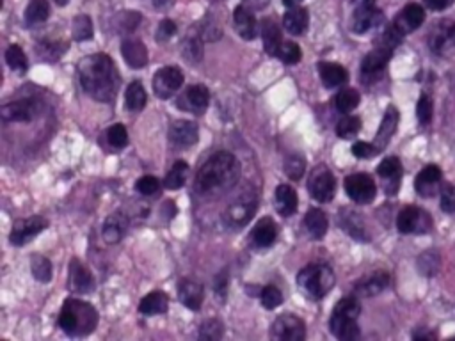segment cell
I'll use <instances>...</instances> for the list:
<instances>
[{
    "instance_id": "obj_28",
    "label": "cell",
    "mask_w": 455,
    "mask_h": 341,
    "mask_svg": "<svg viewBox=\"0 0 455 341\" xmlns=\"http://www.w3.org/2000/svg\"><path fill=\"white\" fill-rule=\"evenodd\" d=\"M338 223H340V226L344 228L350 237L356 238V240H361V242H367V240H369L363 219L357 215V212H353L350 208H344V210H340V214H338Z\"/></svg>"
},
{
    "instance_id": "obj_48",
    "label": "cell",
    "mask_w": 455,
    "mask_h": 341,
    "mask_svg": "<svg viewBox=\"0 0 455 341\" xmlns=\"http://www.w3.org/2000/svg\"><path fill=\"white\" fill-rule=\"evenodd\" d=\"M306 170V160L301 155H288L285 160V173L290 180H301Z\"/></svg>"
},
{
    "instance_id": "obj_30",
    "label": "cell",
    "mask_w": 455,
    "mask_h": 341,
    "mask_svg": "<svg viewBox=\"0 0 455 341\" xmlns=\"http://www.w3.org/2000/svg\"><path fill=\"white\" fill-rule=\"evenodd\" d=\"M318 73H321L324 86L329 89L340 88L348 79L347 70L337 63H318Z\"/></svg>"
},
{
    "instance_id": "obj_21",
    "label": "cell",
    "mask_w": 455,
    "mask_h": 341,
    "mask_svg": "<svg viewBox=\"0 0 455 341\" xmlns=\"http://www.w3.org/2000/svg\"><path fill=\"white\" fill-rule=\"evenodd\" d=\"M425 22V9L419 4H408L402 11L399 13L396 20L393 22V25L396 27V31L402 32V34H409V32L416 31L419 25Z\"/></svg>"
},
{
    "instance_id": "obj_7",
    "label": "cell",
    "mask_w": 455,
    "mask_h": 341,
    "mask_svg": "<svg viewBox=\"0 0 455 341\" xmlns=\"http://www.w3.org/2000/svg\"><path fill=\"white\" fill-rule=\"evenodd\" d=\"M308 191L318 203H329L337 192V180L327 166H317L308 180Z\"/></svg>"
},
{
    "instance_id": "obj_23",
    "label": "cell",
    "mask_w": 455,
    "mask_h": 341,
    "mask_svg": "<svg viewBox=\"0 0 455 341\" xmlns=\"http://www.w3.org/2000/svg\"><path fill=\"white\" fill-rule=\"evenodd\" d=\"M388 285L390 276L386 272H373V274L360 279L354 286V292L360 297H376V295L383 294L384 290L388 288Z\"/></svg>"
},
{
    "instance_id": "obj_53",
    "label": "cell",
    "mask_w": 455,
    "mask_h": 341,
    "mask_svg": "<svg viewBox=\"0 0 455 341\" xmlns=\"http://www.w3.org/2000/svg\"><path fill=\"white\" fill-rule=\"evenodd\" d=\"M159 187H160L159 180L155 178V176L148 175L137 180V183H135V191L143 196H153L155 192L159 191Z\"/></svg>"
},
{
    "instance_id": "obj_49",
    "label": "cell",
    "mask_w": 455,
    "mask_h": 341,
    "mask_svg": "<svg viewBox=\"0 0 455 341\" xmlns=\"http://www.w3.org/2000/svg\"><path fill=\"white\" fill-rule=\"evenodd\" d=\"M277 57L283 61L285 64H297L302 57V50L299 48V45H295L293 41H283Z\"/></svg>"
},
{
    "instance_id": "obj_40",
    "label": "cell",
    "mask_w": 455,
    "mask_h": 341,
    "mask_svg": "<svg viewBox=\"0 0 455 341\" xmlns=\"http://www.w3.org/2000/svg\"><path fill=\"white\" fill-rule=\"evenodd\" d=\"M360 100L361 96L356 89H344V91H340L337 95L334 104H337L338 111L344 112V114H348V112H353L354 109L360 105Z\"/></svg>"
},
{
    "instance_id": "obj_29",
    "label": "cell",
    "mask_w": 455,
    "mask_h": 341,
    "mask_svg": "<svg viewBox=\"0 0 455 341\" xmlns=\"http://www.w3.org/2000/svg\"><path fill=\"white\" fill-rule=\"evenodd\" d=\"M396 125H399V112H396L395 107H390L384 114L383 123H380L379 132L376 135V141H373V146L377 148V151H383L384 148L388 146L390 139H392L393 135L396 132Z\"/></svg>"
},
{
    "instance_id": "obj_42",
    "label": "cell",
    "mask_w": 455,
    "mask_h": 341,
    "mask_svg": "<svg viewBox=\"0 0 455 341\" xmlns=\"http://www.w3.org/2000/svg\"><path fill=\"white\" fill-rule=\"evenodd\" d=\"M360 130L361 119L357 116H347V118L340 119L337 125V135L341 139H350V137L360 134Z\"/></svg>"
},
{
    "instance_id": "obj_52",
    "label": "cell",
    "mask_w": 455,
    "mask_h": 341,
    "mask_svg": "<svg viewBox=\"0 0 455 341\" xmlns=\"http://www.w3.org/2000/svg\"><path fill=\"white\" fill-rule=\"evenodd\" d=\"M432 114H434V107H432V100L429 95H422L416 105V116H418L419 125H429L432 121Z\"/></svg>"
},
{
    "instance_id": "obj_58",
    "label": "cell",
    "mask_w": 455,
    "mask_h": 341,
    "mask_svg": "<svg viewBox=\"0 0 455 341\" xmlns=\"http://www.w3.org/2000/svg\"><path fill=\"white\" fill-rule=\"evenodd\" d=\"M40 47L43 48V52H40V54L45 57V59H59L61 54L66 50V48H61L59 50V48H57L59 45H50V43H41ZM43 57H41V59H43Z\"/></svg>"
},
{
    "instance_id": "obj_36",
    "label": "cell",
    "mask_w": 455,
    "mask_h": 341,
    "mask_svg": "<svg viewBox=\"0 0 455 341\" xmlns=\"http://www.w3.org/2000/svg\"><path fill=\"white\" fill-rule=\"evenodd\" d=\"M304 226L313 238H318V240H321V238H324L325 233H327V217H325V214L321 208H311V210H308V214H306L304 217Z\"/></svg>"
},
{
    "instance_id": "obj_55",
    "label": "cell",
    "mask_w": 455,
    "mask_h": 341,
    "mask_svg": "<svg viewBox=\"0 0 455 341\" xmlns=\"http://www.w3.org/2000/svg\"><path fill=\"white\" fill-rule=\"evenodd\" d=\"M353 153L357 159H372L379 151H377V148L373 146V144L364 143V141H357V143L353 144Z\"/></svg>"
},
{
    "instance_id": "obj_25",
    "label": "cell",
    "mask_w": 455,
    "mask_h": 341,
    "mask_svg": "<svg viewBox=\"0 0 455 341\" xmlns=\"http://www.w3.org/2000/svg\"><path fill=\"white\" fill-rule=\"evenodd\" d=\"M277 237V226L270 217L260 219L256 223V226L253 228L249 235V240L254 247H260V249H265V247H270L274 242H276Z\"/></svg>"
},
{
    "instance_id": "obj_47",
    "label": "cell",
    "mask_w": 455,
    "mask_h": 341,
    "mask_svg": "<svg viewBox=\"0 0 455 341\" xmlns=\"http://www.w3.org/2000/svg\"><path fill=\"white\" fill-rule=\"evenodd\" d=\"M222 334H224V327H222V322L217 320V318H210L199 327L198 336L201 340H210V341H217L221 340Z\"/></svg>"
},
{
    "instance_id": "obj_60",
    "label": "cell",
    "mask_w": 455,
    "mask_h": 341,
    "mask_svg": "<svg viewBox=\"0 0 455 341\" xmlns=\"http://www.w3.org/2000/svg\"><path fill=\"white\" fill-rule=\"evenodd\" d=\"M301 2H302V0H283V4H285L288 9L295 8V6H299Z\"/></svg>"
},
{
    "instance_id": "obj_45",
    "label": "cell",
    "mask_w": 455,
    "mask_h": 341,
    "mask_svg": "<svg viewBox=\"0 0 455 341\" xmlns=\"http://www.w3.org/2000/svg\"><path fill=\"white\" fill-rule=\"evenodd\" d=\"M73 40L75 41H86L93 38V22L89 16L80 15L73 20Z\"/></svg>"
},
{
    "instance_id": "obj_20",
    "label": "cell",
    "mask_w": 455,
    "mask_h": 341,
    "mask_svg": "<svg viewBox=\"0 0 455 341\" xmlns=\"http://www.w3.org/2000/svg\"><path fill=\"white\" fill-rule=\"evenodd\" d=\"M441 180H443V173H441L440 167L434 166V164H429L416 176V192L419 196H424V198H431V196L441 192Z\"/></svg>"
},
{
    "instance_id": "obj_37",
    "label": "cell",
    "mask_w": 455,
    "mask_h": 341,
    "mask_svg": "<svg viewBox=\"0 0 455 341\" xmlns=\"http://www.w3.org/2000/svg\"><path fill=\"white\" fill-rule=\"evenodd\" d=\"M148 96L146 91H144L143 84L141 82H132L127 88V93H125V107L130 112H141L144 107H146Z\"/></svg>"
},
{
    "instance_id": "obj_31",
    "label": "cell",
    "mask_w": 455,
    "mask_h": 341,
    "mask_svg": "<svg viewBox=\"0 0 455 341\" xmlns=\"http://www.w3.org/2000/svg\"><path fill=\"white\" fill-rule=\"evenodd\" d=\"M308 24H309L308 11H306L304 8H299V6L290 8L288 13L285 15V18H283L285 31L290 32L292 36H301V34H304L306 29H308Z\"/></svg>"
},
{
    "instance_id": "obj_14",
    "label": "cell",
    "mask_w": 455,
    "mask_h": 341,
    "mask_svg": "<svg viewBox=\"0 0 455 341\" xmlns=\"http://www.w3.org/2000/svg\"><path fill=\"white\" fill-rule=\"evenodd\" d=\"M199 139L198 125L194 121H187V119H178L171 123L169 127V143L178 150H187L192 148Z\"/></svg>"
},
{
    "instance_id": "obj_8",
    "label": "cell",
    "mask_w": 455,
    "mask_h": 341,
    "mask_svg": "<svg viewBox=\"0 0 455 341\" xmlns=\"http://www.w3.org/2000/svg\"><path fill=\"white\" fill-rule=\"evenodd\" d=\"M429 48L440 57H450L455 54V22L441 20L429 34Z\"/></svg>"
},
{
    "instance_id": "obj_61",
    "label": "cell",
    "mask_w": 455,
    "mask_h": 341,
    "mask_svg": "<svg viewBox=\"0 0 455 341\" xmlns=\"http://www.w3.org/2000/svg\"><path fill=\"white\" fill-rule=\"evenodd\" d=\"M56 4L57 6H66L68 4V0H56Z\"/></svg>"
},
{
    "instance_id": "obj_27",
    "label": "cell",
    "mask_w": 455,
    "mask_h": 341,
    "mask_svg": "<svg viewBox=\"0 0 455 341\" xmlns=\"http://www.w3.org/2000/svg\"><path fill=\"white\" fill-rule=\"evenodd\" d=\"M125 63L130 68H144L148 64V48L141 40H125L121 45Z\"/></svg>"
},
{
    "instance_id": "obj_54",
    "label": "cell",
    "mask_w": 455,
    "mask_h": 341,
    "mask_svg": "<svg viewBox=\"0 0 455 341\" xmlns=\"http://www.w3.org/2000/svg\"><path fill=\"white\" fill-rule=\"evenodd\" d=\"M441 210L447 214H455V185H443L441 187Z\"/></svg>"
},
{
    "instance_id": "obj_11",
    "label": "cell",
    "mask_w": 455,
    "mask_h": 341,
    "mask_svg": "<svg viewBox=\"0 0 455 341\" xmlns=\"http://www.w3.org/2000/svg\"><path fill=\"white\" fill-rule=\"evenodd\" d=\"M183 86V73L178 66H166L155 73L153 91L160 100H169Z\"/></svg>"
},
{
    "instance_id": "obj_17",
    "label": "cell",
    "mask_w": 455,
    "mask_h": 341,
    "mask_svg": "<svg viewBox=\"0 0 455 341\" xmlns=\"http://www.w3.org/2000/svg\"><path fill=\"white\" fill-rule=\"evenodd\" d=\"M393 57V48L384 47V45H379L376 47L370 54H367V57L361 63V77L364 79H373L379 73L384 72V68L388 66V63Z\"/></svg>"
},
{
    "instance_id": "obj_56",
    "label": "cell",
    "mask_w": 455,
    "mask_h": 341,
    "mask_svg": "<svg viewBox=\"0 0 455 341\" xmlns=\"http://www.w3.org/2000/svg\"><path fill=\"white\" fill-rule=\"evenodd\" d=\"M228 283H230V272L222 269L214 278V290L217 292V295L221 299H224L226 294H228Z\"/></svg>"
},
{
    "instance_id": "obj_34",
    "label": "cell",
    "mask_w": 455,
    "mask_h": 341,
    "mask_svg": "<svg viewBox=\"0 0 455 341\" xmlns=\"http://www.w3.org/2000/svg\"><path fill=\"white\" fill-rule=\"evenodd\" d=\"M167 295L164 292H151L143 301L139 302V313L144 317H155V315H164L167 311Z\"/></svg>"
},
{
    "instance_id": "obj_4",
    "label": "cell",
    "mask_w": 455,
    "mask_h": 341,
    "mask_svg": "<svg viewBox=\"0 0 455 341\" xmlns=\"http://www.w3.org/2000/svg\"><path fill=\"white\" fill-rule=\"evenodd\" d=\"M361 313V304L356 297H344L332 308L329 318V329L338 340L353 341L360 338L357 318Z\"/></svg>"
},
{
    "instance_id": "obj_43",
    "label": "cell",
    "mask_w": 455,
    "mask_h": 341,
    "mask_svg": "<svg viewBox=\"0 0 455 341\" xmlns=\"http://www.w3.org/2000/svg\"><path fill=\"white\" fill-rule=\"evenodd\" d=\"M6 61H8L9 68L15 70L18 73H25L27 72V57H25L24 50H22L18 45H11L8 48V52H6Z\"/></svg>"
},
{
    "instance_id": "obj_57",
    "label": "cell",
    "mask_w": 455,
    "mask_h": 341,
    "mask_svg": "<svg viewBox=\"0 0 455 341\" xmlns=\"http://www.w3.org/2000/svg\"><path fill=\"white\" fill-rule=\"evenodd\" d=\"M176 34V24H174L173 20H162L160 22L159 29H157V34H155V38L159 41H167L171 40V38Z\"/></svg>"
},
{
    "instance_id": "obj_41",
    "label": "cell",
    "mask_w": 455,
    "mask_h": 341,
    "mask_svg": "<svg viewBox=\"0 0 455 341\" xmlns=\"http://www.w3.org/2000/svg\"><path fill=\"white\" fill-rule=\"evenodd\" d=\"M31 270L32 276L40 283H48L52 279V263L50 260L41 256V254H34L31 258Z\"/></svg>"
},
{
    "instance_id": "obj_44",
    "label": "cell",
    "mask_w": 455,
    "mask_h": 341,
    "mask_svg": "<svg viewBox=\"0 0 455 341\" xmlns=\"http://www.w3.org/2000/svg\"><path fill=\"white\" fill-rule=\"evenodd\" d=\"M182 52L189 63H199L203 57V45L201 38L198 36H189L182 45Z\"/></svg>"
},
{
    "instance_id": "obj_3",
    "label": "cell",
    "mask_w": 455,
    "mask_h": 341,
    "mask_svg": "<svg viewBox=\"0 0 455 341\" xmlns=\"http://www.w3.org/2000/svg\"><path fill=\"white\" fill-rule=\"evenodd\" d=\"M98 326V313L95 306L79 299H66L61 308L59 327L73 338L89 336Z\"/></svg>"
},
{
    "instance_id": "obj_10",
    "label": "cell",
    "mask_w": 455,
    "mask_h": 341,
    "mask_svg": "<svg viewBox=\"0 0 455 341\" xmlns=\"http://www.w3.org/2000/svg\"><path fill=\"white\" fill-rule=\"evenodd\" d=\"M270 336L277 341H302L306 338V324L295 315H282L274 320Z\"/></svg>"
},
{
    "instance_id": "obj_15",
    "label": "cell",
    "mask_w": 455,
    "mask_h": 341,
    "mask_svg": "<svg viewBox=\"0 0 455 341\" xmlns=\"http://www.w3.org/2000/svg\"><path fill=\"white\" fill-rule=\"evenodd\" d=\"M380 20V13L376 8V0H356L353 16V32L364 34L372 25Z\"/></svg>"
},
{
    "instance_id": "obj_19",
    "label": "cell",
    "mask_w": 455,
    "mask_h": 341,
    "mask_svg": "<svg viewBox=\"0 0 455 341\" xmlns=\"http://www.w3.org/2000/svg\"><path fill=\"white\" fill-rule=\"evenodd\" d=\"M40 107L34 100H18V102H11V104L4 105L0 109V114L4 121H13V123H27L36 118Z\"/></svg>"
},
{
    "instance_id": "obj_39",
    "label": "cell",
    "mask_w": 455,
    "mask_h": 341,
    "mask_svg": "<svg viewBox=\"0 0 455 341\" xmlns=\"http://www.w3.org/2000/svg\"><path fill=\"white\" fill-rule=\"evenodd\" d=\"M187 170H189V166L183 160H178V162H174V166L171 167V170L167 173L166 180H164V185L169 191H178L185 185V178H187Z\"/></svg>"
},
{
    "instance_id": "obj_1",
    "label": "cell",
    "mask_w": 455,
    "mask_h": 341,
    "mask_svg": "<svg viewBox=\"0 0 455 341\" xmlns=\"http://www.w3.org/2000/svg\"><path fill=\"white\" fill-rule=\"evenodd\" d=\"M79 75L84 91L103 104H111L121 86V77L107 54L84 57L79 63Z\"/></svg>"
},
{
    "instance_id": "obj_22",
    "label": "cell",
    "mask_w": 455,
    "mask_h": 341,
    "mask_svg": "<svg viewBox=\"0 0 455 341\" xmlns=\"http://www.w3.org/2000/svg\"><path fill=\"white\" fill-rule=\"evenodd\" d=\"M128 230V217L121 212H116V214H111L105 223H103L102 235L103 240L107 244H119L123 240V237L127 235Z\"/></svg>"
},
{
    "instance_id": "obj_16",
    "label": "cell",
    "mask_w": 455,
    "mask_h": 341,
    "mask_svg": "<svg viewBox=\"0 0 455 341\" xmlns=\"http://www.w3.org/2000/svg\"><path fill=\"white\" fill-rule=\"evenodd\" d=\"M68 288L75 292V294H91L93 290H95V278H93L91 270L77 258H73L70 262Z\"/></svg>"
},
{
    "instance_id": "obj_33",
    "label": "cell",
    "mask_w": 455,
    "mask_h": 341,
    "mask_svg": "<svg viewBox=\"0 0 455 341\" xmlns=\"http://www.w3.org/2000/svg\"><path fill=\"white\" fill-rule=\"evenodd\" d=\"M261 38H263V47H265V52L269 56H276L279 52V48L283 45V38H282V31L276 25V22L265 20L261 22Z\"/></svg>"
},
{
    "instance_id": "obj_62",
    "label": "cell",
    "mask_w": 455,
    "mask_h": 341,
    "mask_svg": "<svg viewBox=\"0 0 455 341\" xmlns=\"http://www.w3.org/2000/svg\"><path fill=\"white\" fill-rule=\"evenodd\" d=\"M210 2H221V0H210Z\"/></svg>"
},
{
    "instance_id": "obj_26",
    "label": "cell",
    "mask_w": 455,
    "mask_h": 341,
    "mask_svg": "<svg viewBox=\"0 0 455 341\" xmlns=\"http://www.w3.org/2000/svg\"><path fill=\"white\" fill-rule=\"evenodd\" d=\"M377 175L388 182L386 192H388V194H395V192L399 191L400 178H402V164H400V160L396 159V157H388V159H384L383 162L379 164Z\"/></svg>"
},
{
    "instance_id": "obj_12",
    "label": "cell",
    "mask_w": 455,
    "mask_h": 341,
    "mask_svg": "<svg viewBox=\"0 0 455 341\" xmlns=\"http://www.w3.org/2000/svg\"><path fill=\"white\" fill-rule=\"evenodd\" d=\"M48 228V221L45 217H40V215H34V217L29 219H20L13 224L11 235H9V242L16 247H22L32 240L34 237L45 231Z\"/></svg>"
},
{
    "instance_id": "obj_59",
    "label": "cell",
    "mask_w": 455,
    "mask_h": 341,
    "mask_svg": "<svg viewBox=\"0 0 455 341\" xmlns=\"http://www.w3.org/2000/svg\"><path fill=\"white\" fill-rule=\"evenodd\" d=\"M425 6L432 11H445L454 4V0H424Z\"/></svg>"
},
{
    "instance_id": "obj_35",
    "label": "cell",
    "mask_w": 455,
    "mask_h": 341,
    "mask_svg": "<svg viewBox=\"0 0 455 341\" xmlns=\"http://www.w3.org/2000/svg\"><path fill=\"white\" fill-rule=\"evenodd\" d=\"M276 208L283 217H290L297 210V192L290 185H279L276 189Z\"/></svg>"
},
{
    "instance_id": "obj_6",
    "label": "cell",
    "mask_w": 455,
    "mask_h": 341,
    "mask_svg": "<svg viewBox=\"0 0 455 341\" xmlns=\"http://www.w3.org/2000/svg\"><path fill=\"white\" fill-rule=\"evenodd\" d=\"M432 226H434V221L431 214L412 205L402 208L396 217V230L404 235H427L431 233Z\"/></svg>"
},
{
    "instance_id": "obj_50",
    "label": "cell",
    "mask_w": 455,
    "mask_h": 341,
    "mask_svg": "<svg viewBox=\"0 0 455 341\" xmlns=\"http://www.w3.org/2000/svg\"><path fill=\"white\" fill-rule=\"evenodd\" d=\"M260 301H261V304H263V308H265V310H276L277 306H282L283 294L279 292V288L269 285V286H265V288L261 290Z\"/></svg>"
},
{
    "instance_id": "obj_32",
    "label": "cell",
    "mask_w": 455,
    "mask_h": 341,
    "mask_svg": "<svg viewBox=\"0 0 455 341\" xmlns=\"http://www.w3.org/2000/svg\"><path fill=\"white\" fill-rule=\"evenodd\" d=\"M235 27H237V32L240 34L244 40L251 41L256 38V20H254L253 13L249 11V9H246L244 6H238L237 9H235Z\"/></svg>"
},
{
    "instance_id": "obj_38",
    "label": "cell",
    "mask_w": 455,
    "mask_h": 341,
    "mask_svg": "<svg viewBox=\"0 0 455 341\" xmlns=\"http://www.w3.org/2000/svg\"><path fill=\"white\" fill-rule=\"evenodd\" d=\"M48 15H50V6L47 0H32L25 9V22L29 25L43 24V22H47Z\"/></svg>"
},
{
    "instance_id": "obj_9",
    "label": "cell",
    "mask_w": 455,
    "mask_h": 341,
    "mask_svg": "<svg viewBox=\"0 0 455 341\" xmlns=\"http://www.w3.org/2000/svg\"><path fill=\"white\" fill-rule=\"evenodd\" d=\"M345 192L357 205H370L376 199L377 185L370 175L357 173L345 178Z\"/></svg>"
},
{
    "instance_id": "obj_5",
    "label": "cell",
    "mask_w": 455,
    "mask_h": 341,
    "mask_svg": "<svg viewBox=\"0 0 455 341\" xmlns=\"http://www.w3.org/2000/svg\"><path fill=\"white\" fill-rule=\"evenodd\" d=\"M334 272L329 265L324 263H315V265H308L297 274V285L299 288L308 295L313 301H321L325 295L334 288Z\"/></svg>"
},
{
    "instance_id": "obj_2",
    "label": "cell",
    "mask_w": 455,
    "mask_h": 341,
    "mask_svg": "<svg viewBox=\"0 0 455 341\" xmlns=\"http://www.w3.org/2000/svg\"><path fill=\"white\" fill-rule=\"evenodd\" d=\"M237 160L228 151H217L210 157L201 167L194 180V189L199 194H208L217 191L226 183L235 182L237 178Z\"/></svg>"
},
{
    "instance_id": "obj_13",
    "label": "cell",
    "mask_w": 455,
    "mask_h": 341,
    "mask_svg": "<svg viewBox=\"0 0 455 341\" xmlns=\"http://www.w3.org/2000/svg\"><path fill=\"white\" fill-rule=\"evenodd\" d=\"M258 207L256 196L254 194H242L238 198H235V201H231V205L226 210V223L231 226L238 228L247 224L253 219L254 210Z\"/></svg>"
},
{
    "instance_id": "obj_46",
    "label": "cell",
    "mask_w": 455,
    "mask_h": 341,
    "mask_svg": "<svg viewBox=\"0 0 455 341\" xmlns=\"http://www.w3.org/2000/svg\"><path fill=\"white\" fill-rule=\"evenodd\" d=\"M441 260L440 254L434 253V251H427L419 256L418 260V269L422 274L425 276H435L438 274V270H440Z\"/></svg>"
},
{
    "instance_id": "obj_24",
    "label": "cell",
    "mask_w": 455,
    "mask_h": 341,
    "mask_svg": "<svg viewBox=\"0 0 455 341\" xmlns=\"http://www.w3.org/2000/svg\"><path fill=\"white\" fill-rule=\"evenodd\" d=\"M178 299L185 308L199 311L203 306V286L194 279H182L178 283Z\"/></svg>"
},
{
    "instance_id": "obj_18",
    "label": "cell",
    "mask_w": 455,
    "mask_h": 341,
    "mask_svg": "<svg viewBox=\"0 0 455 341\" xmlns=\"http://www.w3.org/2000/svg\"><path fill=\"white\" fill-rule=\"evenodd\" d=\"M210 104V91L203 84L190 86L185 93L178 98V109L192 114H203Z\"/></svg>"
},
{
    "instance_id": "obj_51",
    "label": "cell",
    "mask_w": 455,
    "mask_h": 341,
    "mask_svg": "<svg viewBox=\"0 0 455 341\" xmlns=\"http://www.w3.org/2000/svg\"><path fill=\"white\" fill-rule=\"evenodd\" d=\"M107 141L112 148H116V150H121V148H125L128 143L127 128L119 123L112 125V127L107 130Z\"/></svg>"
}]
</instances>
